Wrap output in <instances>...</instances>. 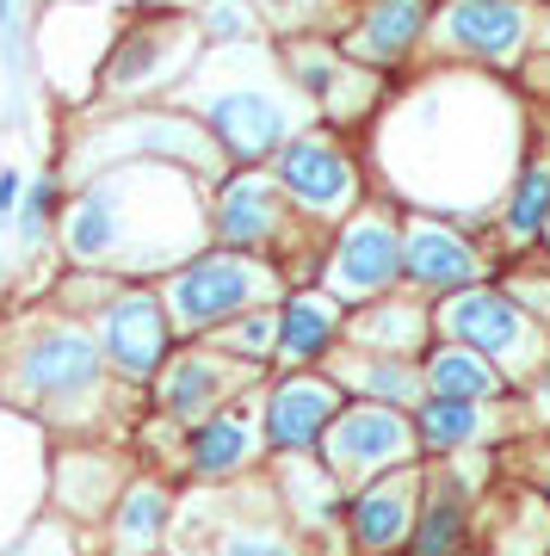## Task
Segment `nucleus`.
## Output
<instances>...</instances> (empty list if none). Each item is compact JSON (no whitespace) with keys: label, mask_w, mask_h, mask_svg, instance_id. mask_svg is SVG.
<instances>
[{"label":"nucleus","mask_w":550,"mask_h":556,"mask_svg":"<svg viewBox=\"0 0 550 556\" xmlns=\"http://www.w3.org/2000/svg\"><path fill=\"white\" fill-rule=\"evenodd\" d=\"M273 291V273L241 254H192L167 278V316L179 328H211L223 316H241L248 303Z\"/></svg>","instance_id":"1"},{"label":"nucleus","mask_w":550,"mask_h":556,"mask_svg":"<svg viewBox=\"0 0 550 556\" xmlns=\"http://www.w3.org/2000/svg\"><path fill=\"white\" fill-rule=\"evenodd\" d=\"M396 273H402V236H396L390 217H353L340 229V248L328 260V285L335 298H377L390 291Z\"/></svg>","instance_id":"2"},{"label":"nucleus","mask_w":550,"mask_h":556,"mask_svg":"<svg viewBox=\"0 0 550 556\" xmlns=\"http://www.w3.org/2000/svg\"><path fill=\"white\" fill-rule=\"evenodd\" d=\"M204 124H211V137L241 161H260V155H278L285 137H291V118H285V105L266 93V87H229V93H211L204 100Z\"/></svg>","instance_id":"3"},{"label":"nucleus","mask_w":550,"mask_h":556,"mask_svg":"<svg viewBox=\"0 0 550 556\" xmlns=\"http://www.w3.org/2000/svg\"><path fill=\"white\" fill-rule=\"evenodd\" d=\"M278 186H285L303 211H315V217H335V211H347V204L359 199L353 161L322 137H291L278 149Z\"/></svg>","instance_id":"4"},{"label":"nucleus","mask_w":550,"mask_h":556,"mask_svg":"<svg viewBox=\"0 0 550 556\" xmlns=\"http://www.w3.org/2000/svg\"><path fill=\"white\" fill-rule=\"evenodd\" d=\"M20 378H25V390L43 396V402H75L99 383V346L87 334H75V328L43 334L38 346H25Z\"/></svg>","instance_id":"5"},{"label":"nucleus","mask_w":550,"mask_h":556,"mask_svg":"<svg viewBox=\"0 0 550 556\" xmlns=\"http://www.w3.org/2000/svg\"><path fill=\"white\" fill-rule=\"evenodd\" d=\"M414 433L409 420H396V408H353L328 427V464L335 477H365L390 457H409Z\"/></svg>","instance_id":"6"},{"label":"nucleus","mask_w":550,"mask_h":556,"mask_svg":"<svg viewBox=\"0 0 550 556\" xmlns=\"http://www.w3.org/2000/svg\"><path fill=\"white\" fill-rule=\"evenodd\" d=\"M439 321H446V328L483 358H520L526 353V340H532L526 316H520L508 298H495V291H464L458 303L439 309Z\"/></svg>","instance_id":"7"},{"label":"nucleus","mask_w":550,"mask_h":556,"mask_svg":"<svg viewBox=\"0 0 550 556\" xmlns=\"http://www.w3.org/2000/svg\"><path fill=\"white\" fill-rule=\"evenodd\" d=\"M105 353L118 358L130 378H149L161 358H167V316L149 291H124L105 309Z\"/></svg>","instance_id":"8"},{"label":"nucleus","mask_w":550,"mask_h":556,"mask_svg":"<svg viewBox=\"0 0 550 556\" xmlns=\"http://www.w3.org/2000/svg\"><path fill=\"white\" fill-rule=\"evenodd\" d=\"M439 38L483 62H508L526 43V13L513 0H458L452 13L439 20Z\"/></svg>","instance_id":"9"},{"label":"nucleus","mask_w":550,"mask_h":556,"mask_svg":"<svg viewBox=\"0 0 550 556\" xmlns=\"http://www.w3.org/2000/svg\"><path fill=\"white\" fill-rule=\"evenodd\" d=\"M278 179L266 174H236L216 199V236L229 248H266V241L285 229V204H278Z\"/></svg>","instance_id":"10"},{"label":"nucleus","mask_w":550,"mask_h":556,"mask_svg":"<svg viewBox=\"0 0 550 556\" xmlns=\"http://www.w3.org/2000/svg\"><path fill=\"white\" fill-rule=\"evenodd\" d=\"M402 273L414 285H427V291H464L476 278V254L446 223H414L409 241H402Z\"/></svg>","instance_id":"11"},{"label":"nucleus","mask_w":550,"mask_h":556,"mask_svg":"<svg viewBox=\"0 0 550 556\" xmlns=\"http://www.w3.org/2000/svg\"><path fill=\"white\" fill-rule=\"evenodd\" d=\"M335 408H340V396L328 390V383L285 378V383L273 390V408H266L273 445H285V452H310L315 439L335 427Z\"/></svg>","instance_id":"12"},{"label":"nucleus","mask_w":550,"mask_h":556,"mask_svg":"<svg viewBox=\"0 0 550 556\" xmlns=\"http://www.w3.org/2000/svg\"><path fill=\"white\" fill-rule=\"evenodd\" d=\"M340 334V309L328 298H291L285 303V316H278V353L291 358V365H310L335 346Z\"/></svg>","instance_id":"13"},{"label":"nucleus","mask_w":550,"mask_h":556,"mask_svg":"<svg viewBox=\"0 0 550 556\" xmlns=\"http://www.w3.org/2000/svg\"><path fill=\"white\" fill-rule=\"evenodd\" d=\"M421 31H427L421 0H377L372 13H365V25H359V50L377 62H402Z\"/></svg>","instance_id":"14"},{"label":"nucleus","mask_w":550,"mask_h":556,"mask_svg":"<svg viewBox=\"0 0 550 556\" xmlns=\"http://www.w3.org/2000/svg\"><path fill=\"white\" fill-rule=\"evenodd\" d=\"M409 507H414V482L409 477L372 489V495L359 501V514H353L359 544H365V551H390V544H402V538H409Z\"/></svg>","instance_id":"15"},{"label":"nucleus","mask_w":550,"mask_h":556,"mask_svg":"<svg viewBox=\"0 0 550 556\" xmlns=\"http://www.w3.org/2000/svg\"><path fill=\"white\" fill-rule=\"evenodd\" d=\"M427 383H433V396H458V402L501 396V378H495V358L471 353V346H446V353H433Z\"/></svg>","instance_id":"16"},{"label":"nucleus","mask_w":550,"mask_h":556,"mask_svg":"<svg viewBox=\"0 0 550 556\" xmlns=\"http://www.w3.org/2000/svg\"><path fill=\"white\" fill-rule=\"evenodd\" d=\"M254 457V433L241 415H211L192 433V470L198 477H223V470H241Z\"/></svg>","instance_id":"17"},{"label":"nucleus","mask_w":550,"mask_h":556,"mask_svg":"<svg viewBox=\"0 0 550 556\" xmlns=\"http://www.w3.org/2000/svg\"><path fill=\"white\" fill-rule=\"evenodd\" d=\"M223 383L229 378H223L216 358H186V365H174V378H167V408H174L179 420H198L216 396H223Z\"/></svg>","instance_id":"18"},{"label":"nucleus","mask_w":550,"mask_h":556,"mask_svg":"<svg viewBox=\"0 0 550 556\" xmlns=\"http://www.w3.org/2000/svg\"><path fill=\"white\" fill-rule=\"evenodd\" d=\"M538 229H550V161L526 167L513 179V199H508V236L532 241Z\"/></svg>","instance_id":"19"},{"label":"nucleus","mask_w":550,"mask_h":556,"mask_svg":"<svg viewBox=\"0 0 550 556\" xmlns=\"http://www.w3.org/2000/svg\"><path fill=\"white\" fill-rule=\"evenodd\" d=\"M483 433V415H476V402H458V396H433L421 408V439H427L433 452H452V445H471Z\"/></svg>","instance_id":"20"},{"label":"nucleus","mask_w":550,"mask_h":556,"mask_svg":"<svg viewBox=\"0 0 550 556\" xmlns=\"http://www.w3.org/2000/svg\"><path fill=\"white\" fill-rule=\"evenodd\" d=\"M458 544H464V507L458 495H439L414 532V556H458Z\"/></svg>","instance_id":"21"},{"label":"nucleus","mask_w":550,"mask_h":556,"mask_svg":"<svg viewBox=\"0 0 550 556\" xmlns=\"http://www.w3.org/2000/svg\"><path fill=\"white\" fill-rule=\"evenodd\" d=\"M161 519H167V495H161V489H137V495L124 501L118 538L124 544H149V538L161 532Z\"/></svg>","instance_id":"22"},{"label":"nucleus","mask_w":550,"mask_h":556,"mask_svg":"<svg viewBox=\"0 0 550 556\" xmlns=\"http://www.w3.org/2000/svg\"><path fill=\"white\" fill-rule=\"evenodd\" d=\"M359 334L372 340V346H414V340H421V316H414V309H377Z\"/></svg>","instance_id":"23"},{"label":"nucleus","mask_w":550,"mask_h":556,"mask_svg":"<svg viewBox=\"0 0 550 556\" xmlns=\"http://www.w3.org/2000/svg\"><path fill=\"white\" fill-rule=\"evenodd\" d=\"M216 556H297V551H291V538L266 532V526H236L216 544Z\"/></svg>","instance_id":"24"},{"label":"nucleus","mask_w":550,"mask_h":556,"mask_svg":"<svg viewBox=\"0 0 550 556\" xmlns=\"http://www.w3.org/2000/svg\"><path fill=\"white\" fill-rule=\"evenodd\" d=\"M353 383L365 390V396H390V402H409L414 396V378L402 371V365H359Z\"/></svg>","instance_id":"25"},{"label":"nucleus","mask_w":550,"mask_h":556,"mask_svg":"<svg viewBox=\"0 0 550 556\" xmlns=\"http://www.w3.org/2000/svg\"><path fill=\"white\" fill-rule=\"evenodd\" d=\"M50 199H57V179H32V186H25V211H20V248H38V236H43V211H50Z\"/></svg>","instance_id":"26"},{"label":"nucleus","mask_w":550,"mask_h":556,"mask_svg":"<svg viewBox=\"0 0 550 556\" xmlns=\"http://www.w3.org/2000/svg\"><path fill=\"white\" fill-rule=\"evenodd\" d=\"M204 31L223 43H236V38H254V20H248L241 0H216V7H204Z\"/></svg>","instance_id":"27"},{"label":"nucleus","mask_w":550,"mask_h":556,"mask_svg":"<svg viewBox=\"0 0 550 556\" xmlns=\"http://www.w3.org/2000/svg\"><path fill=\"white\" fill-rule=\"evenodd\" d=\"M229 346H236V353H248V358L273 353V346H278V321L273 316H241L236 334H229Z\"/></svg>","instance_id":"28"},{"label":"nucleus","mask_w":550,"mask_h":556,"mask_svg":"<svg viewBox=\"0 0 550 556\" xmlns=\"http://www.w3.org/2000/svg\"><path fill=\"white\" fill-rule=\"evenodd\" d=\"M20 192H25V179L13 174V167H0V217H13V211H20Z\"/></svg>","instance_id":"29"},{"label":"nucleus","mask_w":550,"mask_h":556,"mask_svg":"<svg viewBox=\"0 0 550 556\" xmlns=\"http://www.w3.org/2000/svg\"><path fill=\"white\" fill-rule=\"evenodd\" d=\"M545 402H550V371H545Z\"/></svg>","instance_id":"30"},{"label":"nucleus","mask_w":550,"mask_h":556,"mask_svg":"<svg viewBox=\"0 0 550 556\" xmlns=\"http://www.w3.org/2000/svg\"><path fill=\"white\" fill-rule=\"evenodd\" d=\"M545 25H550V20H545ZM545 38H550V31H545Z\"/></svg>","instance_id":"31"}]
</instances>
